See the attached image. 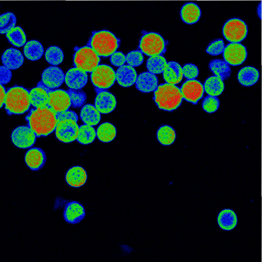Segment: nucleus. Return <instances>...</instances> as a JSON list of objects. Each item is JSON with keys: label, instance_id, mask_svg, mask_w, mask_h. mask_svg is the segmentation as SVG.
<instances>
[{"label": "nucleus", "instance_id": "c9c22d12", "mask_svg": "<svg viewBox=\"0 0 262 262\" xmlns=\"http://www.w3.org/2000/svg\"><path fill=\"white\" fill-rule=\"evenodd\" d=\"M7 38L9 42L17 48L24 47L27 43V36L20 27H15L6 34Z\"/></svg>", "mask_w": 262, "mask_h": 262}, {"label": "nucleus", "instance_id": "473e14b6", "mask_svg": "<svg viewBox=\"0 0 262 262\" xmlns=\"http://www.w3.org/2000/svg\"><path fill=\"white\" fill-rule=\"evenodd\" d=\"M167 64V62L163 56H155L147 60L146 68L149 73L159 75L163 73Z\"/></svg>", "mask_w": 262, "mask_h": 262}, {"label": "nucleus", "instance_id": "c756f323", "mask_svg": "<svg viewBox=\"0 0 262 262\" xmlns=\"http://www.w3.org/2000/svg\"><path fill=\"white\" fill-rule=\"evenodd\" d=\"M204 91L209 96L217 97L222 94L224 90L223 81L214 76L208 78L204 85Z\"/></svg>", "mask_w": 262, "mask_h": 262}, {"label": "nucleus", "instance_id": "49530a36", "mask_svg": "<svg viewBox=\"0 0 262 262\" xmlns=\"http://www.w3.org/2000/svg\"><path fill=\"white\" fill-rule=\"evenodd\" d=\"M57 117L58 123L65 120H73L77 122L79 120L77 114L72 111L57 113Z\"/></svg>", "mask_w": 262, "mask_h": 262}, {"label": "nucleus", "instance_id": "412c9836", "mask_svg": "<svg viewBox=\"0 0 262 262\" xmlns=\"http://www.w3.org/2000/svg\"><path fill=\"white\" fill-rule=\"evenodd\" d=\"M88 180V174L84 168L80 166L71 168L67 172L66 181L69 185L74 188L83 186Z\"/></svg>", "mask_w": 262, "mask_h": 262}, {"label": "nucleus", "instance_id": "39448f33", "mask_svg": "<svg viewBox=\"0 0 262 262\" xmlns=\"http://www.w3.org/2000/svg\"><path fill=\"white\" fill-rule=\"evenodd\" d=\"M139 49L143 54L151 57L164 54L166 44L162 36L158 33H146L140 39Z\"/></svg>", "mask_w": 262, "mask_h": 262}, {"label": "nucleus", "instance_id": "6e6552de", "mask_svg": "<svg viewBox=\"0 0 262 262\" xmlns=\"http://www.w3.org/2000/svg\"><path fill=\"white\" fill-rule=\"evenodd\" d=\"M248 28L244 21L238 18L228 20L223 28L225 39L230 43H239L247 37Z\"/></svg>", "mask_w": 262, "mask_h": 262}, {"label": "nucleus", "instance_id": "72a5a7b5", "mask_svg": "<svg viewBox=\"0 0 262 262\" xmlns=\"http://www.w3.org/2000/svg\"><path fill=\"white\" fill-rule=\"evenodd\" d=\"M97 137L95 129L88 125L79 126L77 141L82 145H89L94 142Z\"/></svg>", "mask_w": 262, "mask_h": 262}, {"label": "nucleus", "instance_id": "7ed1b4c3", "mask_svg": "<svg viewBox=\"0 0 262 262\" xmlns=\"http://www.w3.org/2000/svg\"><path fill=\"white\" fill-rule=\"evenodd\" d=\"M88 46L100 57L107 58L116 52L120 47V40L111 32L102 30L93 33Z\"/></svg>", "mask_w": 262, "mask_h": 262}, {"label": "nucleus", "instance_id": "2f4dec72", "mask_svg": "<svg viewBox=\"0 0 262 262\" xmlns=\"http://www.w3.org/2000/svg\"><path fill=\"white\" fill-rule=\"evenodd\" d=\"M117 129L111 123L105 122L101 124L97 130V137L102 142L110 143L116 137Z\"/></svg>", "mask_w": 262, "mask_h": 262}, {"label": "nucleus", "instance_id": "b1692460", "mask_svg": "<svg viewBox=\"0 0 262 262\" xmlns=\"http://www.w3.org/2000/svg\"><path fill=\"white\" fill-rule=\"evenodd\" d=\"M163 76L166 83L172 85L179 84L183 78L182 68L176 62H169L163 73Z\"/></svg>", "mask_w": 262, "mask_h": 262}, {"label": "nucleus", "instance_id": "aec40b11", "mask_svg": "<svg viewBox=\"0 0 262 262\" xmlns=\"http://www.w3.org/2000/svg\"><path fill=\"white\" fill-rule=\"evenodd\" d=\"M138 75L136 71L128 65L119 68L116 73V81L123 88H129L136 83Z\"/></svg>", "mask_w": 262, "mask_h": 262}, {"label": "nucleus", "instance_id": "7c9ffc66", "mask_svg": "<svg viewBox=\"0 0 262 262\" xmlns=\"http://www.w3.org/2000/svg\"><path fill=\"white\" fill-rule=\"evenodd\" d=\"M210 71L215 76L222 80H226L230 76L231 68L224 61L216 59L212 60L209 64Z\"/></svg>", "mask_w": 262, "mask_h": 262}, {"label": "nucleus", "instance_id": "a18cd8bd", "mask_svg": "<svg viewBox=\"0 0 262 262\" xmlns=\"http://www.w3.org/2000/svg\"><path fill=\"white\" fill-rule=\"evenodd\" d=\"M12 78V73L9 69L2 66L0 68V83L1 85H6L8 84Z\"/></svg>", "mask_w": 262, "mask_h": 262}, {"label": "nucleus", "instance_id": "4c0bfd02", "mask_svg": "<svg viewBox=\"0 0 262 262\" xmlns=\"http://www.w3.org/2000/svg\"><path fill=\"white\" fill-rule=\"evenodd\" d=\"M17 19L12 13L4 14L0 17V33L7 34L16 27Z\"/></svg>", "mask_w": 262, "mask_h": 262}, {"label": "nucleus", "instance_id": "dca6fc26", "mask_svg": "<svg viewBox=\"0 0 262 262\" xmlns=\"http://www.w3.org/2000/svg\"><path fill=\"white\" fill-rule=\"evenodd\" d=\"M86 212L84 206L77 201L68 203L64 211L65 221L71 224L80 223L85 218Z\"/></svg>", "mask_w": 262, "mask_h": 262}, {"label": "nucleus", "instance_id": "4be33fe9", "mask_svg": "<svg viewBox=\"0 0 262 262\" xmlns=\"http://www.w3.org/2000/svg\"><path fill=\"white\" fill-rule=\"evenodd\" d=\"M136 88L144 93L155 92L158 86L157 77L149 72L141 74L136 82Z\"/></svg>", "mask_w": 262, "mask_h": 262}, {"label": "nucleus", "instance_id": "f257e3e1", "mask_svg": "<svg viewBox=\"0 0 262 262\" xmlns=\"http://www.w3.org/2000/svg\"><path fill=\"white\" fill-rule=\"evenodd\" d=\"M26 119L38 138L52 134L58 123L57 113L49 106L32 109Z\"/></svg>", "mask_w": 262, "mask_h": 262}, {"label": "nucleus", "instance_id": "f03ea898", "mask_svg": "<svg viewBox=\"0 0 262 262\" xmlns=\"http://www.w3.org/2000/svg\"><path fill=\"white\" fill-rule=\"evenodd\" d=\"M154 100L159 109L172 112L181 106L183 97L179 87L164 83L159 85L155 91Z\"/></svg>", "mask_w": 262, "mask_h": 262}, {"label": "nucleus", "instance_id": "2eb2a0df", "mask_svg": "<svg viewBox=\"0 0 262 262\" xmlns=\"http://www.w3.org/2000/svg\"><path fill=\"white\" fill-rule=\"evenodd\" d=\"M116 97L106 91L97 92L95 99V107L102 114H108L113 112L117 106Z\"/></svg>", "mask_w": 262, "mask_h": 262}, {"label": "nucleus", "instance_id": "a211bd4d", "mask_svg": "<svg viewBox=\"0 0 262 262\" xmlns=\"http://www.w3.org/2000/svg\"><path fill=\"white\" fill-rule=\"evenodd\" d=\"M25 160L29 168L33 171H39L45 165L47 156L41 148L33 147L27 152Z\"/></svg>", "mask_w": 262, "mask_h": 262}, {"label": "nucleus", "instance_id": "c03bdc74", "mask_svg": "<svg viewBox=\"0 0 262 262\" xmlns=\"http://www.w3.org/2000/svg\"><path fill=\"white\" fill-rule=\"evenodd\" d=\"M110 61L113 66L120 68L126 62V56L122 52H116L111 56Z\"/></svg>", "mask_w": 262, "mask_h": 262}, {"label": "nucleus", "instance_id": "9d476101", "mask_svg": "<svg viewBox=\"0 0 262 262\" xmlns=\"http://www.w3.org/2000/svg\"><path fill=\"white\" fill-rule=\"evenodd\" d=\"M11 138L12 142L16 147L28 149L35 144L37 136L29 126H21L13 132Z\"/></svg>", "mask_w": 262, "mask_h": 262}, {"label": "nucleus", "instance_id": "393cba45", "mask_svg": "<svg viewBox=\"0 0 262 262\" xmlns=\"http://www.w3.org/2000/svg\"><path fill=\"white\" fill-rule=\"evenodd\" d=\"M201 11L195 4L190 3L184 5L180 12L182 21L186 24L192 25L197 23L201 17Z\"/></svg>", "mask_w": 262, "mask_h": 262}, {"label": "nucleus", "instance_id": "cd10ccee", "mask_svg": "<svg viewBox=\"0 0 262 262\" xmlns=\"http://www.w3.org/2000/svg\"><path fill=\"white\" fill-rule=\"evenodd\" d=\"M258 71L251 67L242 69L237 74V79L241 84L245 86L254 85L259 79Z\"/></svg>", "mask_w": 262, "mask_h": 262}, {"label": "nucleus", "instance_id": "1a4fd4ad", "mask_svg": "<svg viewBox=\"0 0 262 262\" xmlns=\"http://www.w3.org/2000/svg\"><path fill=\"white\" fill-rule=\"evenodd\" d=\"M224 61L228 65L236 67L242 64L246 60V48L242 44L230 43L225 47L223 52Z\"/></svg>", "mask_w": 262, "mask_h": 262}, {"label": "nucleus", "instance_id": "a878e982", "mask_svg": "<svg viewBox=\"0 0 262 262\" xmlns=\"http://www.w3.org/2000/svg\"><path fill=\"white\" fill-rule=\"evenodd\" d=\"M219 226L224 230L229 231L233 229L236 226L237 218L234 211L230 209L222 210L217 216Z\"/></svg>", "mask_w": 262, "mask_h": 262}, {"label": "nucleus", "instance_id": "ea45409f", "mask_svg": "<svg viewBox=\"0 0 262 262\" xmlns=\"http://www.w3.org/2000/svg\"><path fill=\"white\" fill-rule=\"evenodd\" d=\"M127 64L133 68L141 66L144 61L143 53L140 51L129 52L126 56Z\"/></svg>", "mask_w": 262, "mask_h": 262}, {"label": "nucleus", "instance_id": "6ab92c4d", "mask_svg": "<svg viewBox=\"0 0 262 262\" xmlns=\"http://www.w3.org/2000/svg\"><path fill=\"white\" fill-rule=\"evenodd\" d=\"M30 98L31 105L35 108L46 107L49 103L48 89L40 82L37 87L30 92Z\"/></svg>", "mask_w": 262, "mask_h": 262}, {"label": "nucleus", "instance_id": "9b49d317", "mask_svg": "<svg viewBox=\"0 0 262 262\" xmlns=\"http://www.w3.org/2000/svg\"><path fill=\"white\" fill-rule=\"evenodd\" d=\"M79 126L77 122L73 120H65L59 122L55 130L56 138L64 143H70L77 140Z\"/></svg>", "mask_w": 262, "mask_h": 262}, {"label": "nucleus", "instance_id": "e433bc0d", "mask_svg": "<svg viewBox=\"0 0 262 262\" xmlns=\"http://www.w3.org/2000/svg\"><path fill=\"white\" fill-rule=\"evenodd\" d=\"M47 61L53 66H57L63 62L64 54L62 50L58 47H51L46 52Z\"/></svg>", "mask_w": 262, "mask_h": 262}, {"label": "nucleus", "instance_id": "c85d7f7f", "mask_svg": "<svg viewBox=\"0 0 262 262\" xmlns=\"http://www.w3.org/2000/svg\"><path fill=\"white\" fill-rule=\"evenodd\" d=\"M24 52L28 59L35 61L40 59L43 56L44 49L40 42L36 40H32L25 45Z\"/></svg>", "mask_w": 262, "mask_h": 262}, {"label": "nucleus", "instance_id": "20e7f679", "mask_svg": "<svg viewBox=\"0 0 262 262\" xmlns=\"http://www.w3.org/2000/svg\"><path fill=\"white\" fill-rule=\"evenodd\" d=\"M31 105L30 92L24 87L16 86L7 91L5 106L9 115H23Z\"/></svg>", "mask_w": 262, "mask_h": 262}, {"label": "nucleus", "instance_id": "37998d69", "mask_svg": "<svg viewBox=\"0 0 262 262\" xmlns=\"http://www.w3.org/2000/svg\"><path fill=\"white\" fill-rule=\"evenodd\" d=\"M183 76L188 80H194L198 77L199 71L194 64H187L182 68Z\"/></svg>", "mask_w": 262, "mask_h": 262}, {"label": "nucleus", "instance_id": "423d86ee", "mask_svg": "<svg viewBox=\"0 0 262 262\" xmlns=\"http://www.w3.org/2000/svg\"><path fill=\"white\" fill-rule=\"evenodd\" d=\"M73 60L75 68L86 73H92L101 62L100 57L89 46L79 48Z\"/></svg>", "mask_w": 262, "mask_h": 262}, {"label": "nucleus", "instance_id": "a19ab883", "mask_svg": "<svg viewBox=\"0 0 262 262\" xmlns=\"http://www.w3.org/2000/svg\"><path fill=\"white\" fill-rule=\"evenodd\" d=\"M220 106V101L216 97L208 96L203 102L202 107L205 112L211 114L215 112Z\"/></svg>", "mask_w": 262, "mask_h": 262}, {"label": "nucleus", "instance_id": "4468645a", "mask_svg": "<svg viewBox=\"0 0 262 262\" xmlns=\"http://www.w3.org/2000/svg\"><path fill=\"white\" fill-rule=\"evenodd\" d=\"M63 71L56 67L47 69L42 75V83L47 88L54 90L60 88L65 81Z\"/></svg>", "mask_w": 262, "mask_h": 262}, {"label": "nucleus", "instance_id": "09e8293b", "mask_svg": "<svg viewBox=\"0 0 262 262\" xmlns=\"http://www.w3.org/2000/svg\"><path fill=\"white\" fill-rule=\"evenodd\" d=\"M257 13H258V17L260 18V19H261V3L259 4V5L258 7Z\"/></svg>", "mask_w": 262, "mask_h": 262}, {"label": "nucleus", "instance_id": "de8ad7c7", "mask_svg": "<svg viewBox=\"0 0 262 262\" xmlns=\"http://www.w3.org/2000/svg\"><path fill=\"white\" fill-rule=\"evenodd\" d=\"M7 92L5 88L3 85H0V104H1V108L5 105V101L7 97Z\"/></svg>", "mask_w": 262, "mask_h": 262}, {"label": "nucleus", "instance_id": "f704fd0d", "mask_svg": "<svg viewBox=\"0 0 262 262\" xmlns=\"http://www.w3.org/2000/svg\"><path fill=\"white\" fill-rule=\"evenodd\" d=\"M157 138L159 142L164 146L172 144L176 138L174 129L170 126H161L157 132Z\"/></svg>", "mask_w": 262, "mask_h": 262}, {"label": "nucleus", "instance_id": "5701e85b", "mask_svg": "<svg viewBox=\"0 0 262 262\" xmlns=\"http://www.w3.org/2000/svg\"><path fill=\"white\" fill-rule=\"evenodd\" d=\"M24 60L21 52L14 48L7 50L2 57L4 66L11 70L19 69L23 65Z\"/></svg>", "mask_w": 262, "mask_h": 262}, {"label": "nucleus", "instance_id": "bb28decb", "mask_svg": "<svg viewBox=\"0 0 262 262\" xmlns=\"http://www.w3.org/2000/svg\"><path fill=\"white\" fill-rule=\"evenodd\" d=\"M80 117L85 124L91 126L98 125L101 119L100 113L92 104H86L82 107Z\"/></svg>", "mask_w": 262, "mask_h": 262}, {"label": "nucleus", "instance_id": "79ce46f5", "mask_svg": "<svg viewBox=\"0 0 262 262\" xmlns=\"http://www.w3.org/2000/svg\"><path fill=\"white\" fill-rule=\"evenodd\" d=\"M225 48L224 42L222 39L211 43L206 49V52L211 56H218L223 53Z\"/></svg>", "mask_w": 262, "mask_h": 262}, {"label": "nucleus", "instance_id": "f8f14e48", "mask_svg": "<svg viewBox=\"0 0 262 262\" xmlns=\"http://www.w3.org/2000/svg\"><path fill=\"white\" fill-rule=\"evenodd\" d=\"M48 91L49 94L48 106L56 113L69 111L72 106V102L68 91L49 89Z\"/></svg>", "mask_w": 262, "mask_h": 262}, {"label": "nucleus", "instance_id": "0eeeda50", "mask_svg": "<svg viewBox=\"0 0 262 262\" xmlns=\"http://www.w3.org/2000/svg\"><path fill=\"white\" fill-rule=\"evenodd\" d=\"M91 78L93 85L98 91L111 88L115 84L116 73L110 66L101 64L91 73Z\"/></svg>", "mask_w": 262, "mask_h": 262}, {"label": "nucleus", "instance_id": "58836bf2", "mask_svg": "<svg viewBox=\"0 0 262 262\" xmlns=\"http://www.w3.org/2000/svg\"><path fill=\"white\" fill-rule=\"evenodd\" d=\"M68 92L71 98L72 106L73 108H80L85 102L86 95L83 91L69 89Z\"/></svg>", "mask_w": 262, "mask_h": 262}, {"label": "nucleus", "instance_id": "ddd939ff", "mask_svg": "<svg viewBox=\"0 0 262 262\" xmlns=\"http://www.w3.org/2000/svg\"><path fill=\"white\" fill-rule=\"evenodd\" d=\"M181 92L183 99L193 104H196L203 98L205 91L204 85L194 79L185 81L182 85Z\"/></svg>", "mask_w": 262, "mask_h": 262}, {"label": "nucleus", "instance_id": "f3484780", "mask_svg": "<svg viewBox=\"0 0 262 262\" xmlns=\"http://www.w3.org/2000/svg\"><path fill=\"white\" fill-rule=\"evenodd\" d=\"M65 82L67 86L72 90H80L88 83L87 73L77 68L70 69L66 74Z\"/></svg>", "mask_w": 262, "mask_h": 262}]
</instances>
